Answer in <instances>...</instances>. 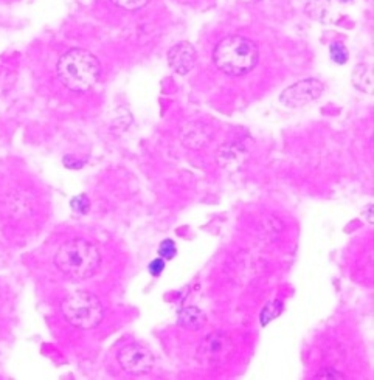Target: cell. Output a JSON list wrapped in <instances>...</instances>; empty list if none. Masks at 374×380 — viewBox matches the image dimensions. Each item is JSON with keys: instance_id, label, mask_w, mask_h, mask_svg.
<instances>
[{"instance_id": "1", "label": "cell", "mask_w": 374, "mask_h": 380, "mask_svg": "<svg viewBox=\"0 0 374 380\" xmlns=\"http://www.w3.org/2000/svg\"><path fill=\"white\" fill-rule=\"evenodd\" d=\"M54 266L70 281H86L94 276L101 266V252L84 238H73L61 244L54 253Z\"/></svg>"}, {"instance_id": "2", "label": "cell", "mask_w": 374, "mask_h": 380, "mask_svg": "<svg viewBox=\"0 0 374 380\" xmlns=\"http://www.w3.org/2000/svg\"><path fill=\"white\" fill-rule=\"evenodd\" d=\"M59 81L68 91L82 93L92 89L101 75L98 58L84 48H70L61 54L57 64Z\"/></svg>"}, {"instance_id": "3", "label": "cell", "mask_w": 374, "mask_h": 380, "mask_svg": "<svg viewBox=\"0 0 374 380\" xmlns=\"http://www.w3.org/2000/svg\"><path fill=\"white\" fill-rule=\"evenodd\" d=\"M213 61L224 73L241 76L255 68L258 62V48L244 36H228L214 48Z\"/></svg>"}, {"instance_id": "4", "label": "cell", "mask_w": 374, "mask_h": 380, "mask_svg": "<svg viewBox=\"0 0 374 380\" xmlns=\"http://www.w3.org/2000/svg\"><path fill=\"white\" fill-rule=\"evenodd\" d=\"M61 312L67 323L76 329H94L98 326L105 317V307L100 298L87 290H76L67 295L61 303Z\"/></svg>"}, {"instance_id": "5", "label": "cell", "mask_w": 374, "mask_h": 380, "mask_svg": "<svg viewBox=\"0 0 374 380\" xmlns=\"http://www.w3.org/2000/svg\"><path fill=\"white\" fill-rule=\"evenodd\" d=\"M233 348L234 347L230 338L224 334L214 333L199 344L196 358L200 365L214 368V366H220L230 360Z\"/></svg>"}, {"instance_id": "6", "label": "cell", "mask_w": 374, "mask_h": 380, "mask_svg": "<svg viewBox=\"0 0 374 380\" xmlns=\"http://www.w3.org/2000/svg\"><path fill=\"white\" fill-rule=\"evenodd\" d=\"M119 362L121 368L133 376L148 374L154 366V356L142 344H128L119 352Z\"/></svg>"}, {"instance_id": "7", "label": "cell", "mask_w": 374, "mask_h": 380, "mask_svg": "<svg viewBox=\"0 0 374 380\" xmlns=\"http://www.w3.org/2000/svg\"><path fill=\"white\" fill-rule=\"evenodd\" d=\"M323 93V84L318 79H303L287 87L281 93V102L287 107H301L317 100Z\"/></svg>"}, {"instance_id": "8", "label": "cell", "mask_w": 374, "mask_h": 380, "mask_svg": "<svg viewBox=\"0 0 374 380\" xmlns=\"http://www.w3.org/2000/svg\"><path fill=\"white\" fill-rule=\"evenodd\" d=\"M247 155V151L242 144L227 143L218 149L216 162L223 169L228 172H237L246 165Z\"/></svg>"}, {"instance_id": "9", "label": "cell", "mask_w": 374, "mask_h": 380, "mask_svg": "<svg viewBox=\"0 0 374 380\" xmlns=\"http://www.w3.org/2000/svg\"><path fill=\"white\" fill-rule=\"evenodd\" d=\"M341 3L338 0H311L306 15L322 24H336L342 17Z\"/></svg>"}, {"instance_id": "10", "label": "cell", "mask_w": 374, "mask_h": 380, "mask_svg": "<svg viewBox=\"0 0 374 380\" xmlns=\"http://www.w3.org/2000/svg\"><path fill=\"white\" fill-rule=\"evenodd\" d=\"M168 62L171 68L179 75H186L193 70L196 64V50L190 43H179L168 53Z\"/></svg>"}, {"instance_id": "11", "label": "cell", "mask_w": 374, "mask_h": 380, "mask_svg": "<svg viewBox=\"0 0 374 380\" xmlns=\"http://www.w3.org/2000/svg\"><path fill=\"white\" fill-rule=\"evenodd\" d=\"M211 130L202 123H188L180 130V142L190 149H200L210 142Z\"/></svg>"}, {"instance_id": "12", "label": "cell", "mask_w": 374, "mask_h": 380, "mask_svg": "<svg viewBox=\"0 0 374 380\" xmlns=\"http://www.w3.org/2000/svg\"><path fill=\"white\" fill-rule=\"evenodd\" d=\"M177 324L188 330H200L207 324V315L199 307H185L177 315Z\"/></svg>"}, {"instance_id": "13", "label": "cell", "mask_w": 374, "mask_h": 380, "mask_svg": "<svg viewBox=\"0 0 374 380\" xmlns=\"http://www.w3.org/2000/svg\"><path fill=\"white\" fill-rule=\"evenodd\" d=\"M352 84L359 91L373 93V68L368 64L356 66L354 70H352Z\"/></svg>"}, {"instance_id": "14", "label": "cell", "mask_w": 374, "mask_h": 380, "mask_svg": "<svg viewBox=\"0 0 374 380\" xmlns=\"http://www.w3.org/2000/svg\"><path fill=\"white\" fill-rule=\"evenodd\" d=\"M283 312V303L281 301H272V303H269L267 306L262 309V312H261V323H262V326H266V324L269 321H272L274 319H276V317H278L280 314Z\"/></svg>"}, {"instance_id": "15", "label": "cell", "mask_w": 374, "mask_h": 380, "mask_svg": "<svg viewBox=\"0 0 374 380\" xmlns=\"http://www.w3.org/2000/svg\"><path fill=\"white\" fill-rule=\"evenodd\" d=\"M331 58L337 64H345L346 61L350 58L348 48H346L342 43H334L331 45Z\"/></svg>"}, {"instance_id": "16", "label": "cell", "mask_w": 374, "mask_h": 380, "mask_svg": "<svg viewBox=\"0 0 374 380\" xmlns=\"http://www.w3.org/2000/svg\"><path fill=\"white\" fill-rule=\"evenodd\" d=\"M110 2L121 10L135 11V10L143 8V6H147L151 0H110Z\"/></svg>"}, {"instance_id": "17", "label": "cell", "mask_w": 374, "mask_h": 380, "mask_svg": "<svg viewBox=\"0 0 374 380\" xmlns=\"http://www.w3.org/2000/svg\"><path fill=\"white\" fill-rule=\"evenodd\" d=\"M176 253H177L176 244H174V241H171V239H165L163 243L160 244V247H158V254H160L163 259L174 258Z\"/></svg>"}, {"instance_id": "18", "label": "cell", "mask_w": 374, "mask_h": 380, "mask_svg": "<svg viewBox=\"0 0 374 380\" xmlns=\"http://www.w3.org/2000/svg\"><path fill=\"white\" fill-rule=\"evenodd\" d=\"M72 208L75 211H78L81 214H86L89 213L90 210V202H89V199L86 196H80V197H75L72 200Z\"/></svg>"}, {"instance_id": "19", "label": "cell", "mask_w": 374, "mask_h": 380, "mask_svg": "<svg viewBox=\"0 0 374 380\" xmlns=\"http://www.w3.org/2000/svg\"><path fill=\"white\" fill-rule=\"evenodd\" d=\"M148 271L152 276H160L162 272L165 271V261L163 258H157L154 261H151V264L148 266Z\"/></svg>"}, {"instance_id": "20", "label": "cell", "mask_w": 374, "mask_h": 380, "mask_svg": "<svg viewBox=\"0 0 374 380\" xmlns=\"http://www.w3.org/2000/svg\"><path fill=\"white\" fill-rule=\"evenodd\" d=\"M315 379H329V380H342L345 379L343 374H341V372L332 370V368H327V370H322L318 374L315 376Z\"/></svg>"}, {"instance_id": "21", "label": "cell", "mask_w": 374, "mask_h": 380, "mask_svg": "<svg viewBox=\"0 0 374 380\" xmlns=\"http://www.w3.org/2000/svg\"><path fill=\"white\" fill-rule=\"evenodd\" d=\"M338 2H342V3H346V2H351V0H338Z\"/></svg>"}]
</instances>
